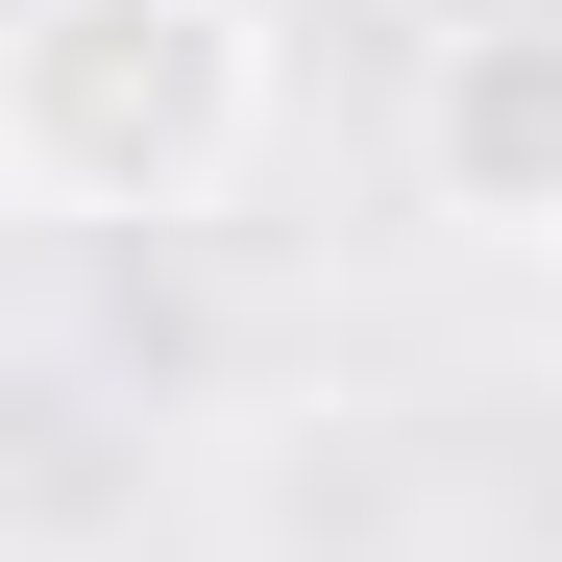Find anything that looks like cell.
<instances>
[{"label":"cell","instance_id":"3","mask_svg":"<svg viewBox=\"0 0 562 562\" xmlns=\"http://www.w3.org/2000/svg\"><path fill=\"white\" fill-rule=\"evenodd\" d=\"M0 562H74V538H0Z\"/></svg>","mask_w":562,"mask_h":562},{"label":"cell","instance_id":"1","mask_svg":"<svg viewBox=\"0 0 562 562\" xmlns=\"http://www.w3.org/2000/svg\"><path fill=\"white\" fill-rule=\"evenodd\" d=\"M269 147L245 0H0V196L25 221H221Z\"/></svg>","mask_w":562,"mask_h":562},{"label":"cell","instance_id":"2","mask_svg":"<svg viewBox=\"0 0 562 562\" xmlns=\"http://www.w3.org/2000/svg\"><path fill=\"white\" fill-rule=\"evenodd\" d=\"M416 196L464 245H562V0H490L416 49Z\"/></svg>","mask_w":562,"mask_h":562}]
</instances>
